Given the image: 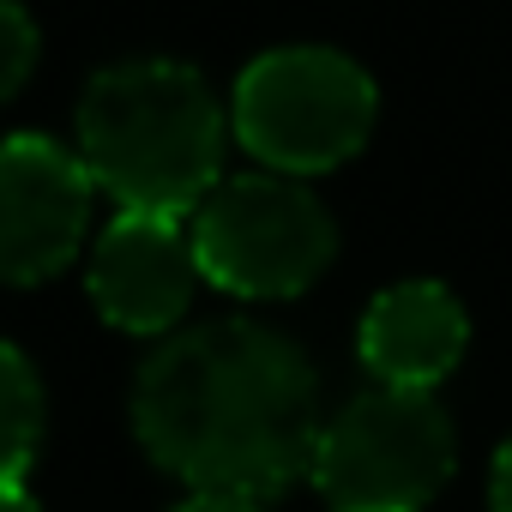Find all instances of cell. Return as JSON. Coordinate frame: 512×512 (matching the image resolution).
Returning a JSON list of instances; mask_svg holds the SVG:
<instances>
[{
	"label": "cell",
	"instance_id": "obj_1",
	"mask_svg": "<svg viewBox=\"0 0 512 512\" xmlns=\"http://www.w3.org/2000/svg\"><path fill=\"white\" fill-rule=\"evenodd\" d=\"M139 446L199 494L272 500L314 476L320 380L308 356L260 320L175 332L133 380Z\"/></svg>",
	"mask_w": 512,
	"mask_h": 512
},
{
	"label": "cell",
	"instance_id": "obj_2",
	"mask_svg": "<svg viewBox=\"0 0 512 512\" xmlns=\"http://www.w3.org/2000/svg\"><path fill=\"white\" fill-rule=\"evenodd\" d=\"M79 157L121 211L181 217L217 187L223 109L181 61H121L79 97Z\"/></svg>",
	"mask_w": 512,
	"mask_h": 512
},
{
	"label": "cell",
	"instance_id": "obj_3",
	"mask_svg": "<svg viewBox=\"0 0 512 512\" xmlns=\"http://www.w3.org/2000/svg\"><path fill=\"white\" fill-rule=\"evenodd\" d=\"M229 127L272 175H320L368 145L374 79L338 49H272L235 79Z\"/></svg>",
	"mask_w": 512,
	"mask_h": 512
},
{
	"label": "cell",
	"instance_id": "obj_4",
	"mask_svg": "<svg viewBox=\"0 0 512 512\" xmlns=\"http://www.w3.org/2000/svg\"><path fill=\"white\" fill-rule=\"evenodd\" d=\"M193 253L217 290L284 302L332 266L338 229L296 175H235L193 211Z\"/></svg>",
	"mask_w": 512,
	"mask_h": 512
},
{
	"label": "cell",
	"instance_id": "obj_5",
	"mask_svg": "<svg viewBox=\"0 0 512 512\" xmlns=\"http://www.w3.org/2000/svg\"><path fill=\"white\" fill-rule=\"evenodd\" d=\"M458 440L428 392L380 386L344 404L314 452V482L332 512H422L452 476Z\"/></svg>",
	"mask_w": 512,
	"mask_h": 512
},
{
	"label": "cell",
	"instance_id": "obj_6",
	"mask_svg": "<svg viewBox=\"0 0 512 512\" xmlns=\"http://www.w3.org/2000/svg\"><path fill=\"white\" fill-rule=\"evenodd\" d=\"M91 169L43 133L0 139V284H43L73 266L91 229Z\"/></svg>",
	"mask_w": 512,
	"mask_h": 512
},
{
	"label": "cell",
	"instance_id": "obj_7",
	"mask_svg": "<svg viewBox=\"0 0 512 512\" xmlns=\"http://www.w3.org/2000/svg\"><path fill=\"white\" fill-rule=\"evenodd\" d=\"M199 278L193 229H181V217L121 211L91 253V302L121 332H169L187 314Z\"/></svg>",
	"mask_w": 512,
	"mask_h": 512
},
{
	"label": "cell",
	"instance_id": "obj_8",
	"mask_svg": "<svg viewBox=\"0 0 512 512\" xmlns=\"http://www.w3.org/2000/svg\"><path fill=\"white\" fill-rule=\"evenodd\" d=\"M464 338H470V320H464L452 290H440L428 278L392 284L362 314V368L380 386L428 392V386H440L458 368Z\"/></svg>",
	"mask_w": 512,
	"mask_h": 512
},
{
	"label": "cell",
	"instance_id": "obj_9",
	"mask_svg": "<svg viewBox=\"0 0 512 512\" xmlns=\"http://www.w3.org/2000/svg\"><path fill=\"white\" fill-rule=\"evenodd\" d=\"M37 446H43V380L13 344H0V482H19Z\"/></svg>",
	"mask_w": 512,
	"mask_h": 512
},
{
	"label": "cell",
	"instance_id": "obj_10",
	"mask_svg": "<svg viewBox=\"0 0 512 512\" xmlns=\"http://www.w3.org/2000/svg\"><path fill=\"white\" fill-rule=\"evenodd\" d=\"M37 67V25L25 7H13V0H0V103H7Z\"/></svg>",
	"mask_w": 512,
	"mask_h": 512
},
{
	"label": "cell",
	"instance_id": "obj_11",
	"mask_svg": "<svg viewBox=\"0 0 512 512\" xmlns=\"http://www.w3.org/2000/svg\"><path fill=\"white\" fill-rule=\"evenodd\" d=\"M488 506L494 512H512V440L494 452V482H488Z\"/></svg>",
	"mask_w": 512,
	"mask_h": 512
},
{
	"label": "cell",
	"instance_id": "obj_12",
	"mask_svg": "<svg viewBox=\"0 0 512 512\" xmlns=\"http://www.w3.org/2000/svg\"><path fill=\"white\" fill-rule=\"evenodd\" d=\"M175 512H260V500H241V494H193Z\"/></svg>",
	"mask_w": 512,
	"mask_h": 512
},
{
	"label": "cell",
	"instance_id": "obj_13",
	"mask_svg": "<svg viewBox=\"0 0 512 512\" xmlns=\"http://www.w3.org/2000/svg\"><path fill=\"white\" fill-rule=\"evenodd\" d=\"M0 512H43V506H37L19 482H0Z\"/></svg>",
	"mask_w": 512,
	"mask_h": 512
}]
</instances>
